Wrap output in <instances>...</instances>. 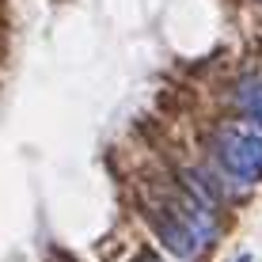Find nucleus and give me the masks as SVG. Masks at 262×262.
Returning a JSON list of instances; mask_svg holds the SVG:
<instances>
[{
  "instance_id": "nucleus-1",
  "label": "nucleus",
  "mask_w": 262,
  "mask_h": 262,
  "mask_svg": "<svg viewBox=\"0 0 262 262\" xmlns=\"http://www.w3.org/2000/svg\"><path fill=\"white\" fill-rule=\"evenodd\" d=\"M144 216H148V224H152V232H156V239L164 243V247H167L175 258L194 262L198 255H202L205 239L198 236L194 224L183 216V209H179V202H175V194H167V198H160V202H152Z\"/></svg>"
},
{
  "instance_id": "nucleus-2",
  "label": "nucleus",
  "mask_w": 262,
  "mask_h": 262,
  "mask_svg": "<svg viewBox=\"0 0 262 262\" xmlns=\"http://www.w3.org/2000/svg\"><path fill=\"white\" fill-rule=\"evenodd\" d=\"M213 156L224 167V175L236 183H258L262 179V137L258 133H239L224 129L213 137Z\"/></svg>"
},
{
  "instance_id": "nucleus-3",
  "label": "nucleus",
  "mask_w": 262,
  "mask_h": 262,
  "mask_svg": "<svg viewBox=\"0 0 262 262\" xmlns=\"http://www.w3.org/2000/svg\"><path fill=\"white\" fill-rule=\"evenodd\" d=\"M236 106L255 125H262V76H251V80H243L236 88Z\"/></svg>"
},
{
  "instance_id": "nucleus-4",
  "label": "nucleus",
  "mask_w": 262,
  "mask_h": 262,
  "mask_svg": "<svg viewBox=\"0 0 262 262\" xmlns=\"http://www.w3.org/2000/svg\"><path fill=\"white\" fill-rule=\"evenodd\" d=\"M129 262H164V258H160L156 251H137V255H133Z\"/></svg>"
},
{
  "instance_id": "nucleus-5",
  "label": "nucleus",
  "mask_w": 262,
  "mask_h": 262,
  "mask_svg": "<svg viewBox=\"0 0 262 262\" xmlns=\"http://www.w3.org/2000/svg\"><path fill=\"white\" fill-rule=\"evenodd\" d=\"M236 262H251V255H239V258H236Z\"/></svg>"
}]
</instances>
